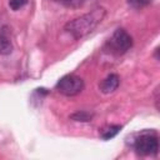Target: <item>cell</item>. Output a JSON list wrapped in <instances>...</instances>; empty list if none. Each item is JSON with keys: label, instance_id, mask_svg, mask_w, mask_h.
<instances>
[{"label": "cell", "instance_id": "30bf717a", "mask_svg": "<svg viewBox=\"0 0 160 160\" xmlns=\"http://www.w3.org/2000/svg\"><path fill=\"white\" fill-rule=\"evenodd\" d=\"M126 1H128L129 6H131V8H134V9L145 8V6H148V5L151 2V0H126Z\"/></svg>", "mask_w": 160, "mask_h": 160}, {"label": "cell", "instance_id": "277c9868", "mask_svg": "<svg viewBox=\"0 0 160 160\" xmlns=\"http://www.w3.org/2000/svg\"><path fill=\"white\" fill-rule=\"evenodd\" d=\"M82 89H84V80L74 74H68L62 76L56 84V90L65 96H75L80 94Z\"/></svg>", "mask_w": 160, "mask_h": 160}, {"label": "cell", "instance_id": "ba28073f", "mask_svg": "<svg viewBox=\"0 0 160 160\" xmlns=\"http://www.w3.org/2000/svg\"><path fill=\"white\" fill-rule=\"evenodd\" d=\"M75 121H90L92 119V114L88 111H76L70 116Z\"/></svg>", "mask_w": 160, "mask_h": 160}, {"label": "cell", "instance_id": "5b68a950", "mask_svg": "<svg viewBox=\"0 0 160 160\" xmlns=\"http://www.w3.org/2000/svg\"><path fill=\"white\" fill-rule=\"evenodd\" d=\"M119 84H120V78L118 74H110L108 75L104 80H101L99 88L101 90V92L104 94H110V92H114L118 88H119Z\"/></svg>", "mask_w": 160, "mask_h": 160}, {"label": "cell", "instance_id": "6da1fadb", "mask_svg": "<svg viewBox=\"0 0 160 160\" xmlns=\"http://www.w3.org/2000/svg\"><path fill=\"white\" fill-rule=\"evenodd\" d=\"M105 15H106V10L101 6H98L91 11L84 15H80L70 20L69 22H66L64 26V30L75 40L82 39L98 28V25L104 20Z\"/></svg>", "mask_w": 160, "mask_h": 160}, {"label": "cell", "instance_id": "3957f363", "mask_svg": "<svg viewBox=\"0 0 160 160\" xmlns=\"http://www.w3.org/2000/svg\"><path fill=\"white\" fill-rule=\"evenodd\" d=\"M106 46L109 52L114 55H122L128 50H130V48L132 46V38L125 29L119 28L114 31L111 38L108 40Z\"/></svg>", "mask_w": 160, "mask_h": 160}, {"label": "cell", "instance_id": "8992f818", "mask_svg": "<svg viewBox=\"0 0 160 160\" xmlns=\"http://www.w3.org/2000/svg\"><path fill=\"white\" fill-rule=\"evenodd\" d=\"M12 51V42L8 26L0 29V55H9Z\"/></svg>", "mask_w": 160, "mask_h": 160}, {"label": "cell", "instance_id": "9c48e42d", "mask_svg": "<svg viewBox=\"0 0 160 160\" xmlns=\"http://www.w3.org/2000/svg\"><path fill=\"white\" fill-rule=\"evenodd\" d=\"M58 2L62 4L66 8H71V9H78L82 5L84 0H56Z\"/></svg>", "mask_w": 160, "mask_h": 160}, {"label": "cell", "instance_id": "7a4b0ae2", "mask_svg": "<svg viewBox=\"0 0 160 160\" xmlns=\"http://www.w3.org/2000/svg\"><path fill=\"white\" fill-rule=\"evenodd\" d=\"M134 149L140 156L156 155L159 151V138L154 131H142L134 140Z\"/></svg>", "mask_w": 160, "mask_h": 160}, {"label": "cell", "instance_id": "8fae6325", "mask_svg": "<svg viewBox=\"0 0 160 160\" xmlns=\"http://www.w3.org/2000/svg\"><path fill=\"white\" fill-rule=\"evenodd\" d=\"M26 2H28V0H9V6H10L11 10L18 11L22 6H25Z\"/></svg>", "mask_w": 160, "mask_h": 160}, {"label": "cell", "instance_id": "52a82bcc", "mask_svg": "<svg viewBox=\"0 0 160 160\" xmlns=\"http://www.w3.org/2000/svg\"><path fill=\"white\" fill-rule=\"evenodd\" d=\"M120 130H121V126L120 125H108V126H105V128L101 129L100 136L104 140H110V139L115 138L119 134Z\"/></svg>", "mask_w": 160, "mask_h": 160}]
</instances>
